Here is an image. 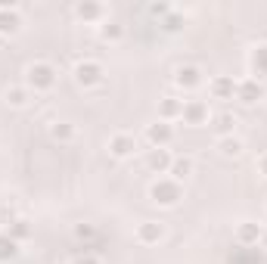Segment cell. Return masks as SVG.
<instances>
[{
    "mask_svg": "<svg viewBox=\"0 0 267 264\" xmlns=\"http://www.w3.org/2000/svg\"><path fill=\"white\" fill-rule=\"evenodd\" d=\"M152 196H155V202L174 205V202H177V196H181V190H177L174 184H155V187H152Z\"/></svg>",
    "mask_w": 267,
    "mask_h": 264,
    "instance_id": "1",
    "label": "cell"
},
{
    "mask_svg": "<svg viewBox=\"0 0 267 264\" xmlns=\"http://www.w3.org/2000/svg\"><path fill=\"white\" fill-rule=\"evenodd\" d=\"M28 75H31V84H38V87H50V84H53L50 65H31V68H28Z\"/></svg>",
    "mask_w": 267,
    "mask_h": 264,
    "instance_id": "2",
    "label": "cell"
},
{
    "mask_svg": "<svg viewBox=\"0 0 267 264\" xmlns=\"http://www.w3.org/2000/svg\"><path fill=\"white\" fill-rule=\"evenodd\" d=\"M97 78H100V65H94V62H87V65L81 62L78 65V81L81 84H94Z\"/></svg>",
    "mask_w": 267,
    "mask_h": 264,
    "instance_id": "3",
    "label": "cell"
},
{
    "mask_svg": "<svg viewBox=\"0 0 267 264\" xmlns=\"http://www.w3.org/2000/svg\"><path fill=\"white\" fill-rule=\"evenodd\" d=\"M131 149H134V140H128V137H115L112 140V152L115 155H128Z\"/></svg>",
    "mask_w": 267,
    "mask_h": 264,
    "instance_id": "4",
    "label": "cell"
},
{
    "mask_svg": "<svg viewBox=\"0 0 267 264\" xmlns=\"http://www.w3.org/2000/svg\"><path fill=\"white\" fill-rule=\"evenodd\" d=\"M162 233H165L162 224H149V227H143V230H140V236H143V239H158Z\"/></svg>",
    "mask_w": 267,
    "mask_h": 264,
    "instance_id": "5",
    "label": "cell"
},
{
    "mask_svg": "<svg viewBox=\"0 0 267 264\" xmlns=\"http://www.w3.org/2000/svg\"><path fill=\"white\" fill-rule=\"evenodd\" d=\"M16 25H19L16 16H4V19H0V31H16Z\"/></svg>",
    "mask_w": 267,
    "mask_h": 264,
    "instance_id": "6",
    "label": "cell"
},
{
    "mask_svg": "<svg viewBox=\"0 0 267 264\" xmlns=\"http://www.w3.org/2000/svg\"><path fill=\"white\" fill-rule=\"evenodd\" d=\"M149 137H152V140H168V137H171V131H168V128H152V131H149Z\"/></svg>",
    "mask_w": 267,
    "mask_h": 264,
    "instance_id": "7",
    "label": "cell"
},
{
    "mask_svg": "<svg viewBox=\"0 0 267 264\" xmlns=\"http://www.w3.org/2000/svg\"><path fill=\"white\" fill-rule=\"evenodd\" d=\"M7 255H13V242L0 236V258H7Z\"/></svg>",
    "mask_w": 267,
    "mask_h": 264,
    "instance_id": "8",
    "label": "cell"
},
{
    "mask_svg": "<svg viewBox=\"0 0 267 264\" xmlns=\"http://www.w3.org/2000/svg\"><path fill=\"white\" fill-rule=\"evenodd\" d=\"M149 162H152V168H162V165H168V158H165L162 152H155V155L149 158Z\"/></svg>",
    "mask_w": 267,
    "mask_h": 264,
    "instance_id": "9",
    "label": "cell"
},
{
    "mask_svg": "<svg viewBox=\"0 0 267 264\" xmlns=\"http://www.w3.org/2000/svg\"><path fill=\"white\" fill-rule=\"evenodd\" d=\"M174 171H177V178H187V171H190V162H177V165H174Z\"/></svg>",
    "mask_w": 267,
    "mask_h": 264,
    "instance_id": "10",
    "label": "cell"
},
{
    "mask_svg": "<svg viewBox=\"0 0 267 264\" xmlns=\"http://www.w3.org/2000/svg\"><path fill=\"white\" fill-rule=\"evenodd\" d=\"M100 7H78V16H97Z\"/></svg>",
    "mask_w": 267,
    "mask_h": 264,
    "instance_id": "11",
    "label": "cell"
},
{
    "mask_svg": "<svg viewBox=\"0 0 267 264\" xmlns=\"http://www.w3.org/2000/svg\"><path fill=\"white\" fill-rule=\"evenodd\" d=\"M224 146H227V149H224L227 155H230V152H233V155L239 152V143H236V140H227V143H224Z\"/></svg>",
    "mask_w": 267,
    "mask_h": 264,
    "instance_id": "12",
    "label": "cell"
},
{
    "mask_svg": "<svg viewBox=\"0 0 267 264\" xmlns=\"http://www.w3.org/2000/svg\"><path fill=\"white\" fill-rule=\"evenodd\" d=\"M264 168H267V158H264Z\"/></svg>",
    "mask_w": 267,
    "mask_h": 264,
    "instance_id": "13",
    "label": "cell"
}]
</instances>
